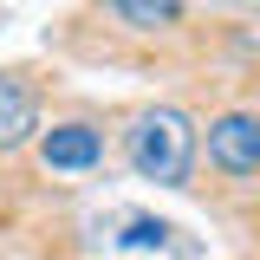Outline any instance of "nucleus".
<instances>
[{
	"label": "nucleus",
	"mask_w": 260,
	"mask_h": 260,
	"mask_svg": "<svg viewBox=\"0 0 260 260\" xmlns=\"http://www.w3.org/2000/svg\"><path fill=\"white\" fill-rule=\"evenodd\" d=\"M124 156H130V169H137L143 182L182 189V182H189V169H195V124L182 117V111L156 104V111H143V117L130 124Z\"/></svg>",
	"instance_id": "obj_1"
},
{
	"label": "nucleus",
	"mask_w": 260,
	"mask_h": 260,
	"mask_svg": "<svg viewBox=\"0 0 260 260\" xmlns=\"http://www.w3.org/2000/svg\"><path fill=\"white\" fill-rule=\"evenodd\" d=\"M208 162H215L221 176H234V182H247L260 169V124L247 111H228V117L208 124Z\"/></svg>",
	"instance_id": "obj_2"
},
{
	"label": "nucleus",
	"mask_w": 260,
	"mask_h": 260,
	"mask_svg": "<svg viewBox=\"0 0 260 260\" xmlns=\"http://www.w3.org/2000/svg\"><path fill=\"white\" fill-rule=\"evenodd\" d=\"M39 156H46V169H91L104 156V143H98L91 124H52L46 143H39Z\"/></svg>",
	"instance_id": "obj_3"
},
{
	"label": "nucleus",
	"mask_w": 260,
	"mask_h": 260,
	"mask_svg": "<svg viewBox=\"0 0 260 260\" xmlns=\"http://www.w3.org/2000/svg\"><path fill=\"white\" fill-rule=\"evenodd\" d=\"M32 130H39V104H32V91L20 85V78H0V156L20 150Z\"/></svg>",
	"instance_id": "obj_4"
},
{
	"label": "nucleus",
	"mask_w": 260,
	"mask_h": 260,
	"mask_svg": "<svg viewBox=\"0 0 260 260\" xmlns=\"http://www.w3.org/2000/svg\"><path fill=\"white\" fill-rule=\"evenodd\" d=\"M111 7H117V20H130V26H143V32L182 20V0H111Z\"/></svg>",
	"instance_id": "obj_5"
},
{
	"label": "nucleus",
	"mask_w": 260,
	"mask_h": 260,
	"mask_svg": "<svg viewBox=\"0 0 260 260\" xmlns=\"http://www.w3.org/2000/svg\"><path fill=\"white\" fill-rule=\"evenodd\" d=\"M162 241H169V228L150 221V215H137V221H130V234H124V247H162Z\"/></svg>",
	"instance_id": "obj_6"
}]
</instances>
